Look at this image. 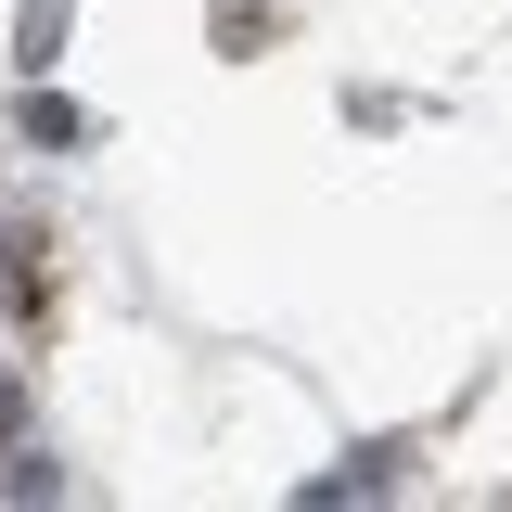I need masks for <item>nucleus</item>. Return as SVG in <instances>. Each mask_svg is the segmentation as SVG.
<instances>
[{
	"label": "nucleus",
	"instance_id": "nucleus-1",
	"mask_svg": "<svg viewBox=\"0 0 512 512\" xmlns=\"http://www.w3.org/2000/svg\"><path fill=\"white\" fill-rule=\"evenodd\" d=\"M52 52H64V0H26V13H13V64L52 77Z\"/></svg>",
	"mask_w": 512,
	"mask_h": 512
},
{
	"label": "nucleus",
	"instance_id": "nucleus-2",
	"mask_svg": "<svg viewBox=\"0 0 512 512\" xmlns=\"http://www.w3.org/2000/svg\"><path fill=\"white\" fill-rule=\"evenodd\" d=\"M77 128H90V116H77V103H64L52 77H39V90H26V141H52V154H64V141H77Z\"/></svg>",
	"mask_w": 512,
	"mask_h": 512
},
{
	"label": "nucleus",
	"instance_id": "nucleus-3",
	"mask_svg": "<svg viewBox=\"0 0 512 512\" xmlns=\"http://www.w3.org/2000/svg\"><path fill=\"white\" fill-rule=\"evenodd\" d=\"M269 26H282V0H218V52H256Z\"/></svg>",
	"mask_w": 512,
	"mask_h": 512
},
{
	"label": "nucleus",
	"instance_id": "nucleus-4",
	"mask_svg": "<svg viewBox=\"0 0 512 512\" xmlns=\"http://www.w3.org/2000/svg\"><path fill=\"white\" fill-rule=\"evenodd\" d=\"M26 256H39V244H0V308H13V320H39V269H26Z\"/></svg>",
	"mask_w": 512,
	"mask_h": 512
},
{
	"label": "nucleus",
	"instance_id": "nucleus-5",
	"mask_svg": "<svg viewBox=\"0 0 512 512\" xmlns=\"http://www.w3.org/2000/svg\"><path fill=\"white\" fill-rule=\"evenodd\" d=\"M13 423H26V397H13V384H0V448H13Z\"/></svg>",
	"mask_w": 512,
	"mask_h": 512
}]
</instances>
